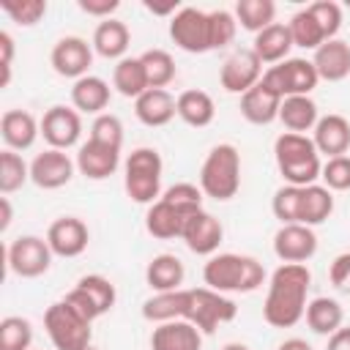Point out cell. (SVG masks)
Segmentation results:
<instances>
[{
	"mask_svg": "<svg viewBox=\"0 0 350 350\" xmlns=\"http://www.w3.org/2000/svg\"><path fill=\"white\" fill-rule=\"evenodd\" d=\"M312 284V273L304 262H282L265 293L262 317L273 328H293L306 312V293Z\"/></svg>",
	"mask_w": 350,
	"mask_h": 350,
	"instance_id": "6da1fadb",
	"label": "cell"
},
{
	"mask_svg": "<svg viewBox=\"0 0 350 350\" xmlns=\"http://www.w3.org/2000/svg\"><path fill=\"white\" fill-rule=\"evenodd\" d=\"M273 159H276V167H279L282 178L287 180V186L306 189L323 172L320 153H317L314 142L306 134H293V131L279 134L276 142H273Z\"/></svg>",
	"mask_w": 350,
	"mask_h": 350,
	"instance_id": "7a4b0ae2",
	"label": "cell"
},
{
	"mask_svg": "<svg viewBox=\"0 0 350 350\" xmlns=\"http://www.w3.org/2000/svg\"><path fill=\"white\" fill-rule=\"evenodd\" d=\"M202 279L216 293H252L265 282V268L246 254H213L205 268Z\"/></svg>",
	"mask_w": 350,
	"mask_h": 350,
	"instance_id": "3957f363",
	"label": "cell"
},
{
	"mask_svg": "<svg viewBox=\"0 0 350 350\" xmlns=\"http://www.w3.org/2000/svg\"><path fill=\"white\" fill-rule=\"evenodd\" d=\"M200 189L216 202H227L241 189V153L235 145L221 142L211 148L200 167Z\"/></svg>",
	"mask_w": 350,
	"mask_h": 350,
	"instance_id": "277c9868",
	"label": "cell"
},
{
	"mask_svg": "<svg viewBox=\"0 0 350 350\" xmlns=\"http://www.w3.org/2000/svg\"><path fill=\"white\" fill-rule=\"evenodd\" d=\"M161 172H164V161L156 148L131 150L123 172L126 194L139 205H153L161 197Z\"/></svg>",
	"mask_w": 350,
	"mask_h": 350,
	"instance_id": "5b68a950",
	"label": "cell"
},
{
	"mask_svg": "<svg viewBox=\"0 0 350 350\" xmlns=\"http://www.w3.org/2000/svg\"><path fill=\"white\" fill-rule=\"evenodd\" d=\"M44 328L55 350H88L90 347V323L79 312H74L66 301H57L44 312Z\"/></svg>",
	"mask_w": 350,
	"mask_h": 350,
	"instance_id": "8992f818",
	"label": "cell"
},
{
	"mask_svg": "<svg viewBox=\"0 0 350 350\" xmlns=\"http://www.w3.org/2000/svg\"><path fill=\"white\" fill-rule=\"evenodd\" d=\"M238 314V306L224 295L211 287H194L189 290V309L186 320L197 325L202 334H213L221 323H232Z\"/></svg>",
	"mask_w": 350,
	"mask_h": 350,
	"instance_id": "52a82bcc",
	"label": "cell"
},
{
	"mask_svg": "<svg viewBox=\"0 0 350 350\" xmlns=\"http://www.w3.org/2000/svg\"><path fill=\"white\" fill-rule=\"evenodd\" d=\"M262 82L282 98L287 96H309L320 77L314 71V63L312 60H304V57H287L276 66H271L265 74H262Z\"/></svg>",
	"mask_w": 350,
	"mask_h": 350,
	"instance_id": "ba28073f",
	"label": "cell"
},
{
	"mask_svg": "<svg viewBox=\"0 0 350 350\" xmlns=\"http://www.w3.org/2000/svg\"><path fill=\"white\" fill-rule=\"evenodd\" d=\"M5 260H8L11 273H16L22 279H38L52 265V249H49L46 238L19 235L16 241H11V246L5 252Z\"/></svg>",
	"mask_w": 350,
	"mask_h": 350,
	"instance_id": "9c48e42d",
	"label": "cell"
},
{
	"mask_svg": "<svg viewBox=\"0 0 350 350\" xmlns=\"http://www.w3.org/2000/svg\"><path fill=\"white\" fill-rule=\"evenodd\" d=\"M170 38L175 41V46H180L183 52L191 55H202L211 49V38H208V14L191 5H183L172 19H170Z\"/></svg>",
	"mask_w": 350,
	"mask_h": 350,
	"instance_id": "30bf717a",
	"label": "cell"
},
{
	"mask_svg": "<svg viewBox=\"0 0 350 350\" xmlns=\"http://www.w3.org/2000/svg\"><path fill=\"white\" fill-rule=\"evenodd\" d=\"M49 63H52L55 74L77 82V79L88 77V68L93 66V44H88L79 36H66L52 46Z\"/></svg>",
	"mask_w": 350,
	"mask_h": 350,
	"instance_id": "8fae6325",
	"label": "cell"
},
{
	"mask_svg": "<svg viewBox=\"0 0 350 350\" xmlns=\"http://www.w3.org/2000/svg\"><path fill=\"white\" fill-rule=\"evenodd\" d=\"M82 134V118L74 107H63L55 104L44 112L41 118V137L49 142V148L55 150H68L71 145L79 142Z\"/></svg>",
	"mask_w": 350,
	"mask_h": 350,
	"instance_id": "7c38bea8",
	"label": "cell"
},
{
	"mask_svg": "<svg viewBox=\"0 0 350 350\" xmlns=\"http://www.w3.org/2000/svg\"><path fill=\"white\" fill-rule=\"evenodd\" d=\"M221 88L227 93H246L249 88H254L262 79V63L254 55V49H238L232 52L224 63H221Z\"/></svg>",
	"mask_w": 350,
	"mask_h": 350,
	"instance_id": "4fadbf2b",
	"label": "cell"
},
{
	"mask_svg": "<svg viewBox=\"0 0 350 350\" xmlns=\"http://www.w3.org/2000/svg\"><path fill=\"white\" fill-rule=\"evenodd\" d=\"M273 252L282 262H304L317 252V235L306 224H282L273 235Z\"/></svg>",
	"mask_w": 350,
	"mask_h": 350,
	"instance_id": "5bb4252c",
	"label": "cell"
},
{
	"mask_svg": "<svg viewBox=\"0 0 350 350\" xmlns=\"http://www.w3.org/2000/svg\"><path fill=\"white\" fill-rule=\"evenodd\" d=\"M46 243H49L52 254H57V257H79L90 243L88 224L77 216H60L49 224Z\"/></svg>",
	"mask_w": 350,
	"mask_h": 350,
	"instance_id": "9a60e30c",
	"label": "cell"
},
{
	"mask_svg": "<svg viewBox=\"0 0 350 350\" xmlns=\"http://www.w3.org/2000/svg\"><path fill=\"white\" fill-rule=\"evenodd\" d=\"M74 167L77 161H71L66 150L49 148L30 161V180L38 189H60L74 178Z\"/></svg>",
	"mask_w": 350,
	"mask_h": 350,
	"instance_id": "2e32d148",
	"label": "cell"
},
{
	"mask_svg": "<svg viewBox=\"0 0 350 350\" xmlns=\"http://www.w3.org/2000/svg\"><path fill=\"white\" fill-rule=\"evenodd\" d=\"M180 238L186 241V246L194 252V254H213L224 238V227L216 216H211L205 208L197 211L194 216L186 219L183 224V232Z\"/></svg>",
	"mask_w": 350,
	"mask_h": 350,
	"instance_id": "e0dca14e",
	"label": "cell"
},
{
	"mask_svg": "<svg viewBox=\"0 0 350 350\" xmlns=\"http://www.w3.org/2000/svg\"><path fill=\"white\" fill-rule=\"evenodd\" d=\"M150 350H202V331L189 320L159 323L150 334Z\"/></svg>",
	"mask_w": 350,
	"mask_h": 350,
	"instance_id": "ac0fdd59",
	"label": "cell"
},
{
	"mask_svg": "<svg viewBox=\"0 0 350 350\" xmlns=\"http://www.w3.org/2000/svg\"><path fill=\"white\" fill-rule=\"evenodd\" d=\"M41 134V120L27 109H5L0 118V137L8 150H27Z\"/></svg>",
	"mask_w": 350,
	"mask_h": 350,
	"instance_id": "d6986e66",
	"label": "cell"
},
{
	"mask_svg": "<svg viewBox=\"0 0 350 350\" xmlns=\"http://www.w3.org/2000/svg\"><path fill=\"white\" fill-rule=\"evenodd\" d=\"M317 153H325L328 159L334 156H345L350 148V120L331 112L325 118L317 120L314 126V137H312Z\"/></svg>",
	"mask_w": 350,
	"mask_h": 350,
	"instance_id": "ffe728a7",
	"label": "cell"
},
{
	"mask_svg": "<svg viewBox=\"0 0 350 350\" xmlns=\"http://www.w3.org/2000/svg\"><path fill=\"white\" fill-rule=\"evenodd\" d=\"M312 63L320 79L342 82L345 77H350V44L342 38H331L314 49Z\"/></svg>",
	"mask_w": 350,
	"mask_h": 350,
	"instance_id": "44dd1931",
	"label": "cell"
},
{
	"mask_svg": "<svg viewBox=\"0 0 350 350\" xmlns=\"http://www.w3.org/2000/svg\"><path fill=\"white\" fill-rule=\"evenodd\" d=\"M279 107H282V96H276L262 79L241 96V115L254 126H268L271 120H276Z\"/></svg>",
	"mask_w": 350,
	"mask_h": 350,
	"instance_id": "7402d4cb",
	"label": "cell"
},
{
	"mask_svg": "<svg viewBox=\"0 0 350 350\" xmlns=\"http://www.w3.org/2000/svg\"><path fill=\"white\" fill-rule=\"evenodd\" d=\"M120 164V150H112V148H104L93 139H88L85 145H79V153H77V170L88 178V180H104L109 175H115Z\"/></svg>",
	"mask_w": 350,
	"mask_h": 350,
	"instance_id": "603a6c76",
	"label": "cell"
},
{
	"mask_svg": "<svg viewBox=\"0 0 350 350\" xmlns=\"http://www.w3.org/2000/svg\"><path fill=\"white\" fill-rule=\"evenodd\" d=\"M134 115L139 118V123L145 126H167L178 109H175V98L167 88H148L137 101H134Z\"/></svg>",
	"mask_w": 350,
	"mask_h": 350,
	"instance_id": "cb8c5ba5",
	"label": "cell"
},
{
	"mask_svg": "<svg viewBox=\"0 0 350 350\" xmlns=\"http://www.w3.org/2000/svg\"><path fill=\"white\" fill-rule=\"evenodd\" d=\"M293 36H290V27L282 25V22H273L268 25L265 30H260L254 36V55L260 57V63H282L287 60V52L293 49Z\"/></svg>",
	"mask_w": 350,
	"mask_h": 350,
	"instance_id": "d4e9b609",
	"label": "cell"
},
{
	"mask_svg": "<svg viewBox=\"0 0 350 350\" xmlns=\"http://www.w3.org/2000/svg\"><path fill=\"white\" fill-rule=\"evenodd\" d=\"M71 104L77 112H88V115H104L107 104H109V85L101 77H82L74 82L71 88Z\"/></svg>",
	"mask_w": 350,
	"mask_h": 350,
	"instance_id": "484cf974",
	"label": "cell"
},
{
	"mask_svg": "<svg viewBox=\"0 0 350 350\" xmlns=\"http://www.w3.org/2000/svg\"><path fill=\"white\" fill-rule=\"evenodd\" d=\"M175 109H178V118H180L186 126H191V129H205V126H211L213 118H216V104H213V98H211L205 90H197V88L183 90V93L175 98Z\"/></svg>",
	"mask_w": 350,
	"mask_h": 350,
	"instance_id": "4316f807",
	"label": "cell"
},
{
	"mask_svg": "<svg viewBox=\"0 0 350 350\" xmlns=\"http://www.w3.org/2000/svg\"><path fill=\"white\" fill-rule=\"evenodd\" d=\"M183 276H186V268L175 254H156L145 268V282L153 293L180 290Z\"/></svg>",
	"mask_w": 350,
	"mask_h": 350,
	"instance_id": "83f0119b",
	"label": "cell"
},
{
	"mask_svg": "<svg viewBox=\"0 0 350 350\" xmlns=\"http://www.w3.org/2000/svg\"><path fill=\"white\" fill-rule=\"evenodd\" d=\"M189 309V290H172V293H153L142 304V317L150 323H170V320H186Z\"/></svg>",
	"mask_w": 350,
	"mask_h": 350,
	"instance_id": "f1b7e54d",
	"label": "cell"
},
{
	"mask_svg": "<svg viewBox=\"0 0 350 350\" xmlns=\"http://www.w3.org/2000/svg\"><path fill=\"white\" fill-rule=\"evenodd\" d=\"M131 44V33L120 19H104L93 30V49L107 60H123Z\"/></svg>",
	"mask_w": 350,
	"mask_h": 350,
	"instance_id": "f546056e",
	"label": "cell"
},
{
	"mask_svg": "<svg viewBox=\"0 0 350 350\" xmlns=\"http://www.w3.org/2000/svg\"><path fill=\"white\" fill-rule=\"evenodd\" d=\"M183 224H186V216L170 205L167 200H156L148 213H145V230L153 235V238H161V241H170V238H180L183 232Z\"/></svg>",
	"mask_w": 350,
	"mask_h": 350,
	"instance_id": "4dcf8cb0",
	"label": "cell"
},
{
	"mask_svg": "<svg viewBox=\"0 0 350 350\" xmlns=\"http://www.w3.org/2000/svg\"><path fill=\"white\" fill-rule=\"evenodd\" d=\"M279 120L284 123L287 131L293 134H306V131H314L317 126V104L309 98V96H287L282 98V107H279Z\"/></svg>",
	"mask_w": 350,
	"mask_h": 350,
	"instance_id": "1f68e13d",
	"label": "cell"
},
{
	"mask_svg": "<svg viewBox=\"0 0 350 350\" xmlns=\"http://www.w3.org/2000/svg\"><path fill=\"white\" fill-rule=\"evenodd\" d=\"M304 317H306V325H309L314 334H320V336H331L334 331L342 328L345 312H342L339 301L320 295V298H312V301L306 304Z\"/></svg>",
	"mask_w": 350,
	"mask_h": 350,
	"instance_id": "d6a6232c",
	"label": "cell"
},
{
	"mask_svg": "<svg viewBox=\"0 0 350 350\" xmlns=\"http://www.w3.org/2000/svg\"><path fill=\"white\" fill-rule=\"evenodd\" d=\"M112 85L120 96L126 98H139L148 90V74L139 57H123L118 60V66L112 68Z\"/></svg>",
	"mask_w": 350,
	"mask_h": 350,
	"instance_id": "836d02e7",
	"label": "cell"
},
{
	"mask_svg": "<svg viewBox=\"0 0 350 350\" xmlns=\"http://www.w3.org/2000/svg\"><path fill=\"white\" fill-rule=\"evenodd\" d=\"M331 213H334V194H331V189L317 186V183L306 186L304 194H301V216H298V224L314 227V224H323Z\"/></svg>",
	"mask_w": 350,
	"mask_h": 350,
	"instance_id": "e575fe53",
	"label": "cell"
},
{
	"mask_svg": "<svg viewBox=\"0 0 350 350\" xmlns=\"http://www.w3.org/2000/svg\"><path fill=\"white\" fill-rule=\"evenodd\" d=\"M276 16V3L273 0H238L235 3V19L243 30L249 33H260L268 25H273Z\"/></svg>",
	"mask_w": 350,
	"mask_h": 350,
	"instance_id": "d590c367",
	"label": "cell"
},
{
	"mask_svg": "<svg viewBox=\"0 0 350 350\" xmlns=\"http://www.w3.org/2000/svg\"><path fill=\"white\" fill-rule=\"evenodd\" d=\"M290 27V36H293V44L295 46H304V49H317L320 44H325V36L317 25V19L312 16L309 8H301L293 14V19L287 22Z\"/></svg>",
	"mask_w": 350,
	"mask_h": 350,
	"instance_id": "8d00e7d4",
	"label": "cell"
},
{
	"mask_svg": "<svg viewBox=\"0 0 350 350\" xmlns=\"http://www.w3.org/2000/svg\"><path fill=\"white\" fill-rule=\"evenodd\" d=\"M30 180V164H25V159L16 150H0V191L11 194L16 189H22Z\"/></svg>",
	"mask_w": 350,
	"mask_h": 350,
	"instance_id": "74e56055",
	"label": "cell"
},
{
	"mask_svg": "<svg viewBox=\"0 0 350 350\" xmlns=\"http://www.w3.org/2000/svg\"><path fill=\"white\" fill-rule=\"evenodd\" d=\"M145 74H148V88H167L175 79V60L164 49H148L139 55Z\"/></svg>",
	"mask_w": 350,
	"mask_h": 350,
	"instance_id": "f35d334b",
	"label": "cell"
},
{
	"mask_svg": "<svg viewBox=\"0 0 350 350\" xmlns=\"http://www.w3.org/2000/svg\"><path fill=\"white\" fill-rule=\"evenodd\" d=\"M77 287L93 301V306L98 309V314H107V312L115 306V301H118L115 284H112L107 276H101V273H88V276H82V279L77 282Z\"/></svg>",
	"mask_w": 350,
	"mask_h": 350,
	"instance_id": "ab89813d",
	"label": "cell"
},
{
	"mask_svg": "<svg viewBox=\"0 0 350 350\" xmlns=\"http://www.w3.org/2000/svg\"><path fill=\"white\" fill-rule=\"evenodd\" d=\"M33 325L25 317H3L0 320V350H30Z\"/></svg>",
	"mask_w": 350,
	"mask_h": 350,
	"instance_id": "60d3db41",
	"label": "cell"
},
{
	"mask_svg": "<svg viewBox=\"0 0 350 350\" xmlns=\"http://www.w3.org/2000/svg\"><path fill=\"white\" fill-rule=\"evenodd\" d=\"M301 194L304 189L301 186H282L276 189L273 200H271V211L273 216L282 221V224H298V216H301Z\"/></svg>",
	"mask_w": 350,
	"mask_h": 350,
	"instance_id": "b9f144b4",
	"label": "cell"
},
{
	"mask_svg": "<svg viewBox=\"0 0 350 350\" xmlns=\"http://www.w3.org/2000/svg\"><path fill=\"white\" fill-rule=\"evenodd\" d=\"M238 30V19L235 14L219 8V11H208V38H211V49H224L227 44H232Z\"/></svg>",
	"mask_w": 350,
	"mask_h": 350,
	"instance_id": "7bdbcfd3",
	"label": "cell"
},
{
	"mask_svg": "<svg viewBox=\"0 0 350 350\" xmlns=\"http://www.w3.org/2000/svg\"><path fill=\"white\" fill-rule=\"evenodd\" d=\"M0 8L19 27H33L46 14V0H0Z\"/></svg>",
	"mask_w": 350,
	"mask_h": 350,
	"instance_id": "ee69618b",
	"label": "cell"
},
{
	"mask_svg": "<svg viewBox=\"0 0 350 350\" xmlns=\"http://www.w3.org/2000/svg\"><path fill=\"white\" fill-rule=\"evenodd\" d=\"M88 139H93V142H98L104 148L120 150V145H123V123H120V118L109 115V112L98 115L93 120V126H90V137Z\"/></svg>",
	"mask_w": 350,
	"mask_h": 350,
	"instance_id": "f6af8a7d",
	"label": "cell"
},
{
	"mask_svg": "<svg viewBox=\"0 0 350 350\" xmlns=\"http://www.w3.org/2000/svg\"><path fill=\"white\" fill-rule=\"evenodd\" d=\"M161 200L175 205L186 219L194 216L197 211H202V189H197L194 183H175L161 194Z\"/></svg>",
	"mask_w": 350,
	"mask_h": 350,
	"instance_id": "bcb514c9",
	"label": "cell"
},
{
	"mask_svg": "<svg viewBox=\"0 0 350 350\" xmlns=\"http://www.w3.org/2000/svg\"><path fill=\"white\" fill-rule=\"evenodd\" d=\"M306 8H309L312 16L317 19V25H320L325 41L336 38V33H339V27H342V5L334 3V0H314V3L306 5Z\"/></svg>",
	"mask_w": 350,
	"mask_h": 350,
	"instance_id": "7dc6e473",
	"label": "cell"
},
{
	"mask_svg": "<svg viewBox=\"0 0 350 350\" xmlns=\"http://www.w3.org/2000/svg\"><path fill=\"white\" fill-rule=\"evenodd\" d=\"M320 178L325 180V189L331 191H347L350 189V156H334L323 164Z\"/></svg>",
	"mask_w": 350,
	"mask_h": 350,
	"instance_id": "c3c4849f",
	"label": "cell"
},
{
	"mask_svg": "<svg viewBox=\"0 0 350 350\" xmlns=\"http://www.w3.org/2000/svg\"><path fill=\"white\" fill-rule=\"evenodd\" d=\"M328 276H331V284L336 290H342V293L350 295V252H342V254L334 257Z\"/></svg>",
	"mask_w": 350,
	"mask_h": 350,
	"instance_id": "681fc988",
	"label": "cell"
},
{
	"mask_svg": "<svg viewBox=\"0 0 350 350\" xmlns=\"http://www.w3.org/2000/svg\"><path fill=\"white\" fill-rule=\"evenodd\" d=\"M63 301H66V304H68V306H71L74 312H79V314H82V317H85L88 323H93L96 317H101V314H98V309L93 306V301H90V298H88V295H85V293L79 290V287L68 290Z\"/></svg>",
	"mask_w": 350,
	"mask_h": 350,
	"instance_id": "f907efd6",
	"label": "cell"
},
{
	"mask_svg": "<svg viewBox=\"0 0 350 350\" xmlns=\"http://www.w3.org/2000/svg\"><path fill=\"white\" fill-rule=\"evenodd\" d=\"M118 5H120L118 0H79V8L88 16H98V19H112Z\"/></svg>",
	"mask_w": 350,
	"mask_h": 350,
	"instance_id": "816d5d0a",
	"label": "cell"
},
{
	"mask_svg": "<svg viewBox=\"0 0 350 350\" xmlns=\"http://www.w3.org/2000/svg\"><path fill=\"white\" fill-rule=\"evenodd\" d=\"M153 16H175L180 11V3L178 0H145L142 3Z\"/></svg>",
	"mask_w": 350,
	"mask_h": 350,
	"instance_id": "f5cc1de1",
	"label": "cell"
},
{
	"mask_svg": "<svg viewBox=\"0 0 350 350\" xmlns=\"http://www.w3.org/2000/svg\"><path fill=\"white\" fill-rule=\"evenodd\" d=\"M14 63V38L11 33L0 30V66H11Z\"/></svg>",
	"mask_w": 350,
	"mask_h": 350,
	"instance_id": "db71d44e",
	"label": "cell"
},
{
	"mask_svg": "<svg viewBox=\"0 0 350 350\" xmlns=\"http://www.w3.org/2000/svg\"><path fill=\"white\" fill-rule=\"evenodd\" d=\"M325 350H350V325L347 328H339L328 336V347Z\"/></svg>",
	"mask_w": 350,
	"mask_h": 350,
	"instance_id": "11a10c76",
	"label": "cell"
},
{
	"mask_svg": "<svg viewBox=\"0 0 350 350\" xmlns=\"http://www.w3.org/2000/svg\"><path fill=\"white\" fill-rule=\"evenodd\" d=\"M11 219H14V208H11V200L3 194L0 197V232H5L11 227Z\"/></svg>",
	"mask_w": 350,
	"mask_h": 350,
	"instance_id": "9f6ffc18",
	"label": "cell"
},
{
	"mask_svg": "<svg viewBox=\"0 0 350 350\" xmlns=\"http://www.w3.org/2000/svg\"><path fill=\"white\" fill-rule=\"evenodd\" d=\"M279 350H312V345L304 342V339H287V342L279 345Z\"/></svg>",
	"mask_w": 350,
	"mask_h": 350,
	"instance_id": "6f0895ef",
	"label": "cell"
},
{
	"mask_svg": "<svg viewBox=\"0 0 350 350\" xmlns=\"http://www.w3.org/2000/svg\"><path fill=\"white\" fill-rule=\"evenodd\" d=\"M221 350H249L246 345H241V342H230V345H224Z\"/></svg>",
	"mask_w": 350,
	"mask_h": 350,
	"instance_id": "680465c9",
	"label": "cell"
},
{
	"mask_svg": "<svg viewBox=\"0 0 350 350\" xmlns=\"http://www.w3.org/2000/svg\"><path fill=\"white\" fill-rule=\"evenodd\" d=\"M88 350H96V347H88Z\"/></svg>",
	"mask_w": 350,
	"mask_h": 350,
	"instance_id": "91938a15",
	"label": "cell"
}]
</instances>
